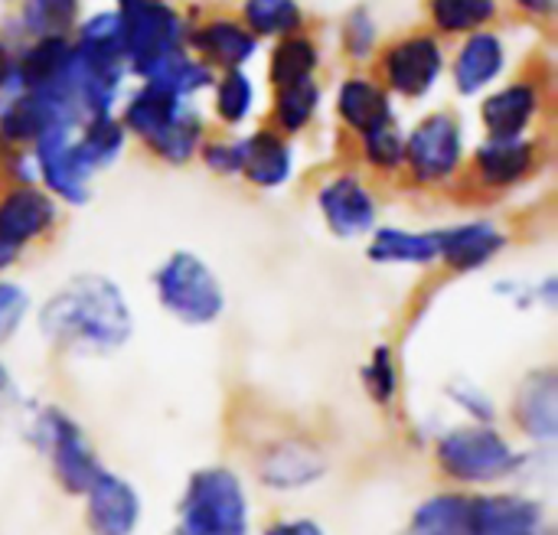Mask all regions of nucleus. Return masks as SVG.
<instances>
[{
	"label": "nucleus",
	"mask_w": 558,
	"mask_h": 535,
	"mask_svg": "<svg viewBox=\"0 0 558 535\" xmlns=\"http://www.w3.org/2000/svg\"><path fill=\"white\" fill-rule=\"evenodd\" d=\"M441 396L451 409H458L461 422H471V425H500L504 422L500 399L484 382H477L471 376H451L441 386Z\"/></svg>",
	"instance_id": "nucleus-32"
},
{
	"label": "nucleus",
	"mask_w": 558,
	"mask_h": 535,
	"mask_svg": "<svg viewBox=\"0 0 558 535\" xmlns=\"http://www.w3.org/2000/svg\"><path fill=\"white\" fill-rule=\"evenodd\" d=\"M242 26L258 36H291L304 26L298 0H242Z\"/></svg>",
	"instance_id": "nucleus-33"
},
{
	"label": "nucleus",
	"mask_w": 558,
	"mask_h": 535,
	"mask_svg": "<svg viewBox=\"0 0 558 535\" xmlns=\"http://www.w3.org/2000/svg\"><path fill=\"white\" fill-rule=\"evenodd\" d=\"M196 160L219 180H239L242 144H239V137H206Z\"/></svg>",
	"instance_id": "nucleus-39"
},
{
	"label": "nucleus",
	"mask_w": 558,
	"mask_h": 535,
	"mask_svg": "<svg viewBox=\"0 0 558 535\" xmlns=\"http://www.w3.org/2000/svg\"><path fill=\"white\" fill-rule=\"evenodd\" d=\"M333 471L330 445L298 425H275L248 445L245 477L268 497H301L327 484Z\"/></svg>",
	"instance_id": "nucleus-4"
},
{
	"label": "nucleus",
	"mask_w": 558,
	"mask_h": 535,
	"mask_svg": "<svg viewBox=\"0 0 558 535\" xmlns=\"http://www.w3.org/2000/svg\"><path fill=\"white\" fill-rule=\"evenodd\" d=\"M78 513L85 535H141L147 500L128 474L105 467L78 497Z\"/></svg>",
	"instance_id": "nucleus-11"
},
{
	"label": "nucleus",
	"mask_w": 558,
	"mask_h": 535,
	"mask_svg": "<svg viewBox=\"0 0 558 535\" xmlns=\"http://www.w3.org/2000/svg\"><path fill=\"white\" fill-rule=\"evenodd\" d=\"M10 72H13V52H10V46L0 39V92H7Z\"/></svg>",
	"instance_id": "nucleus-45"
},
{
	"label": "nucleus",
	"mask_w": 558,
	"mask_h": 535,
	"mask_svg": "<svg viewBox=\"0 0 558 535\" xmlns=\"http://www.w3.org/2000/svg\"><path fill=\"white\" fill-rule=\"evenodd\" d=\"M255 490L242 467L209 461L186 474L170 535H255Z\"/></svg>",
	"instance_id": "nucleus-3"
},
{
	"label": "nucleus",
	"mask_w": 558,
	"mask_h": 535,
	"mask_svg": "<svg viewBox=\"0 0 558 535\" xmlns=\"http://www.w3.org/2000/svg\"><path fill=\"white\" fill-rule=\"evenodd\" d=\"M134 3H141V0H118V10H128V7H134Z\"/></svg>",
	"instance_id": "nucleus-46"
},
{
	"label": "nucleus",
	"mask_w": 558,
	"mask_h": 535,
	"mask_svg": "<svg viewBox=\"0 0 558 535\" xmlns=\"http://www.w3.org/2000/svg\"><path fill=\"white\" fill-rule=\"evenodd\" d=\"M494 297H500L504 304H510L520 314L530 311H556L558 307V275L546 271L539 278H526V275H500L490 284Z\"/></svg>",
	"instance_id": "nucleus-31"
},
{
	"label": "nucleus",
	"mask_w": 558,
	"mask_h": 535,
	"mask_svg": "<svg viewBox=\"0 0 558 535\" xmlns=\"http://www.w3.org/2000/svg\"><path fill=\"white\" fill-rule=\"evenodd\" d=\"M320 111V85L314 78L307 82H298V85H288V88H278L275 92V105H271V124L278 134H284L288 141L304 134L314 118Z\"/></svg>",
	"instance_id": "nucleus-29"
},
{
	"label": "nucleus",
	"mask_w": 558,
	"mask_h": 535,
	"mask_svg": "<svg viewBox=\"0 0 558 535\" xmlns=\"http://www.w3.org/2000/svg\"><path fill=\"white\" fill-rule=\"evenodd\" d=\"M314 209L337 242H366L379 226L383 199L379 190L360 170H333L314 190Z\"/></svg>",
	"instance_id": "nucleus-9"
},
{
	"label": "nucleus",
	"mask_w": 558,
	"mask_h": 535,
	"mask_svg": "<svg viewBox=\"0 0 558 535\" xmlns=\"http://www.w3.org/2000/svg\"><path fill=\"white\" fill-rule=\"evenodd\" d=\"M62 229V206L39 183H0V235L23 255Z\"/></svg>",
	"instance_id": "nucleus-14"
},
{
	"label": "nucleus",
	"mask_w": 558,
	"mask_h": 535,
	"mask_svg": "<svg viewBox=\"0 0 558 535\" xmlns=\"http://www.w3.org/2000/svg\"><path fill=\"white\" fill-rule=\"evenodd\" d=\"M242 144V163H239V180H245L258 193H275L291 183L294 177V147L284 134L275 127H258L245 137Z\"/></svg>",
	"instance_id": "nucleus-20"
},
{
	"label": "nucleus",
	"mask_w": 558,
	"mask_h": 535,
	"mask_svg": "<svg viewBox=\"0 0 558 535\" xmlns=\"http://www.w3.org/2000/svg\"><path fill=\"white\" fill-rule=\"evenodd\" d=\"M504 62H507V49H504V39L497 33H490V29L471 33L464 39L454 65H451L454 88L464 98L481 95L490 82H497V75L504 72Z\"/></svg>",
	"instance_id": "nucleus-25"
},
{
	"label": "nucleus",
	"mask_w": 558,
	"mask_h": 535,
	"mask_svg": "<svg viewBox=\"0 0 558 535\" xmlns=\"http://www.w3.org/2000/svg\"><path fill=\"white\" fill-rule=\"evenodd\" d=\"M43 343L62 360H111L137 333L134 304L124 284L105 271H72L36 307Z\"/></svg>",
	"instance_id": "nucleus-1"
},
{
	"label": "nucleus",
	"mask_w": 558,
	"mask_h": 535,
	"mask_svg": "<svg viewBox=\"0 0 558 535\" xmlns=\"http://www.w3.org/2000/svg\"><path fill=\"white\" fill-rule=\"evenodd\" d=\"M23 258H26V255H23L20 248H13V245L0 235V278H7V275L23 262Z\"/></svg>",
	"instance_id": "nucleus-43"
},
{
	"label": "nucleus",
	"mask_w": 558,
	"mask_h": 535,
	"mask_svg": "<svg viewBox=\"0 0 558 535\" xmlns=\"http://www.w3.org/2000/svg\"><path fill=\"white\" fill-rule=\"evenodd\" d=\"M29 402L23 399V389H20V379H16V373H13V366L3 360V353H0V409H13V412H23Z\"/></svg>",
	"instance_id": "nucleus-42"
},
{
	"label": "nucleus",
	"mask_w": 558,
	"mask_h": 535,
	"mask_svg": "<svg viewBox=\"0 0 558 535\" xmlns=\"http://www.w3.org/2000/svg\"><path fill=\"white\" fill-rule=\"evenodd\" d=\"M517 7L539 20H553V13H556V0H517Z\"/></svg>",
	"instance_id": "nucleus-44"
},
{
	"label": "nucleus",
	"mask_w": 558,
	"mask_h": 535,
	"mask_svg": "<svg viewBox=\"0 0 558 535\" xmlns=\"http://www.w3.org/2000/svg\"><path fill=\"white\" fill-rule=\"evenodd\" d=\"M33 307V294L23 281H16L13 275L0 278V350H7L26 330Z\"/></svg>",
	"instance_id": "nucleus-38"
},
{
	"label": "nucleus",
	"mask_w": 558,
	"mask_h": 535,
	"mask_svg": "<svg viewBox=\"0 0 558 535\" xmlns=\"http://www.w3.org/2000/svg\"><path fill=\"white\" fill-rule=\"evenodd\" d=\"M255 535H330V530L311 513H278L255 526Z\"/></svg>",
	"instance_id": "nucleus-41"
},
{
	"label": "nucleus",
	"mask_w": 558,
	"mask_h": 535,
	"mask_svg": "<svg viewBox=\"0 0 558 535\" xmlns=\"http://www.w3.org/2000/svg\"><path fill=\"white\" fill-rule=\"evenodd\" d=\"M468 167V141L464 124L454 111L441 108L425 114L409 134H405V163L402 180L412 190L438 193L454 190Z\"/></svg>",
	"instance_id": "nucleus-7"
},
{
	"label": "nucleus",
	"mask_w": 558,
	"mask_h": 535,
	"mask_svg": "<svg viewBox=\"0 0 558 535\" xmlns=\"http://www.w3.org/2000/svg\"><path fill=\"white\" fill-rule=\"evenodd\" d=\"M468 535H553L549 503L523 487L471 494Z\"/></svg>",
	"instance_id": "nucleus-13"
},
{
	"label": "nucleus",
	"mask_w": 558,
	"mask_h": 535,
	"mask_svg": "<svg viewBox=\"0 0 558 535\" xmlns=\"http://www.w3.org/2000/svg\"><path fill=\"white\" fill-rule=\"evenodd\" d=\"M150 294L160 314L186 330H213L229 314V288L222 275L193 248H173L154 265Z\"/></svg>",
	"instance_id": "nucleus-6"
},
{
	"label": "nucleus",
	"mask_w": 558,
	"mask_h": 535,
	"mask_svg": "<svg viewBox=\"0 0 558 535\" xmlns=\"http://www.w3.org/2000/svg\"><path fill=\"white\" fill-rule=\"evenodd\" d=\"M360 386L373 409L379 412L399 409L402 392H405V373H402L399 350L389 340H379L369 346L366 360L360 363Z\"/></svg>",
	"instance_id": "nucleus-27"
},
{
	"label": "nucleus",
	"mask_w": 558,
	"mask_h": 535,
	"mask_svg": "<svg viewBox=\"0 0 558 535\" xmlns=\"http://www.w3.org/2000/svg\"><path fill=\"white\" fill-rule=\"evenodd\" d=\"M360 163L366 173L376 180H402V163H405V131L389 121L383 127H373L356 137Z\"/></svg>",
	"instance_id": "nucleus-28"
},
{
	"label": "nucleus",
	"mask_w": 558,
	"mask_h": 535,
	"mask_svg": "<svg viewBox=\"0 0 558 535\" xmlns=\"http://www.w3.org/2000/svg\"><path fill=\"white\" fill-rule=\"evenodd\" d=\"M363 258L373 268H412L435 271L438 268V239L435 229H409V226H376L366 235Z\"/></svg>",
	"instance_id": "nucleus-19"
},
{
	"label": "nucleus",
	"mask_w": 558,
	"mask_h": 535,
	"mask_svg": "<svg viewBox=\"0 0 558 535\" xmlns=\"http://www.w3.org/2000/svg\"><path fill=\"white\" fill-rule=\"evenodd\" d=\"M186 42L203 56V62L209 69H222V72L242 69L258 49V39L232 16H216V20L190 29Z\"/></svg>",
	"instance_id": "nucleus-21"
},
{
	"label": "nucleus",
	"mask_w": 558,
	"mask_h": 535,
	"mask_svg": "<svg viewBox=\"0 0 558 535\" xmlns=\"http://www.w3.org/2000/svg\"><path fill=\"white\" fill-rule=\"evenodd\" d=\"M441 69H445L441 39L425 29L396 39L392 46H386V52L379 59L383 88L389 95H402L409 101L425 98L438 85Z\"/></svg>",
	"instance_id": "nucleus-15"
},
{
	"label": "nucleus",
	"mask_w": 558,
	"mask_h": 535,
	"mask_svg": "<svg viewBox=\"0 0 558 535\" xmlns=\"http://www.w3.org/2000/svg\"><path fill=\"white\" fill-rule=\"evenodd\" d=\"M183 111H186V101L180 95L160 85H144L128 98L118 121L124 124L128 137H134L141 147H150Z\"/></svg>",
	"instance_id": "nucleus-23"
},
{
	"label": "nucleus",
	"mask_w": 558,
	"mask_h": 535,
	"mask_svg": "<svg viewBox=\"0 0 558 535\" xmlns=\"http://www.w3.org/2000/svg\"><path fill=\"white\" fill-rule=\"evenodd\" d=\"M75 127H52L46 131L33 147V163H36V183L62 206V209H82L92 199V180L88 170L78 163L75 147H72Z\"/></svg>",
	"instance_id": "nucleus-16"
},
{
	"label": "nucleus",
	"mask_w": 558,
	"mask_h": 535,
	"mask_svg": "<svg viewBox=\"0 0 558 535\" xmlns=\"http://www.w3.org/2000/svg\"><path fill=\"white\" fill-rule=\"evenodd\" d=\"M317 65H320L317 42L311 36H304V33H291L275 46L271 62H268V78H271V85L278 92V88L314 78Z\"/></svg>",
	"instance_id": "nucleus-30"
},
{
	"label": "nucleus",
	"mask_w": 558,
	"mask_h": 535,
	"mask_svg": "<svg viewBox=\"0 0 558 535\" xmlns=\"http://www.w3.org/2000/svg\"><path fill=\"white\" fill-rule=\"evenodd\" d=\"M75 49H82L88 56H98V59L128 62L124 59V20H121V10L95 13L88 23H82Z\"/></svg>",
	"instance_id": "nucleus-34"
},
{
	"label": "nucleus",
	"mask_w": 558,
	"mask_h": 535,
	"mask_svg": "<svg viewBox=\"0 0 558 535\" xmlns=\"http://www.w3.org/2000/svg\"><path fill=\"white\" fill-rule=\"evenodd\" d=\"M546 163V147L539 137L497 141L484 137L471 154L464 177L454 190L471 193L474 199H497L526 186Z\"/></svg>",
	"instance_id": "nucleus-8"
},
{
	"label": "nucleus",
	"mask_w": 558,
	"mask_h": 535,
	"mask_svg": "<svg viewBox=\"0 0 558 535\" xmlns=\"http://www.w3.org/2000/svg\"><path fill=\"white\" fill-rule=\"evenodd\" d=\"M428 13L441 33H477L497 16V0H428Z\"/></svg>",
	"instance_id": "nucleus-35"
},
{
	"label": "nucleus",
	"mask_w": 558,
	"mask_h": 535,
	"mask_svg": "<svg viewBox=\"0 0 558 535\" xmlns=\"http://www.w3.org/2000/svg\"><path fill=\"white\" fill-rule=\"evenodd\" d=\"M23 415L26 448L46 461L56 490L69 500H78L92 487V481L108 467L88 428L59 402H29Z\"/></svg>",
	"instance_id": "nucleus-5"
},
{
	"label": "nucleus",
	"mask_w": 558,
	"mask_h": 535,
	"mask_svg": "<svg viewBox=\"0 0 558 535\" xmlns=\"http://www.w3.org/2000/svg\"><path fill=\"white\" fill-rule=\"evenodd\" d=\"M167 535H170V533H167Z\"/></svg>",
	"instance_id": "nucleus-47"
},
{
	"label": "nucleus",
	"mask_w": 558,
	"mask_h": 535,
	"mask_svg": "<svg viewBox=\"0 0 558 535\" xmlns=\"http://www.w3.org/2000/svg\"><path fill=\"white\" fill-rule=\"evenodd\" d=\"M471 494L454 487H438L418 497L396 535H468Z\"/></svg>",
	"instance_id": "nucleus-24"
},
{
	"label": "nucleus",
	"mask_w": 558,
	"mask_h": 535,
	"mask_svg": "<svg viewBox=\"0 0 558 535\" xmlns=\"http://www.w3.org/2000/svg\"><path fill=\"white\" fill-rule=\"evenodd\" d=\"M435 239H438V268L454 278H468L494 268L513 245V232L494 216L438 226Z\"/></svg>",
	"instance_id": "nucleus-12"
},
{
	"label": "nucleus",
	"mask_w": 558,
	"mask_h": 535,
	"mask_svg": "<svg viewBox=\"0 0 558 535\" xmlns=\"http://www.w3.org/2000/svg\"><path fill=\"white\" fill-rule=\"evenodd\" d=\"M543 101L546 92L536 78H517L507 88L487 95L481 101V124L487 137L497 141H517V137H530L533 124L543 114Z\"/></svg>",
	"instance_id": "nucleus-18"
},
{
	"label": "nucleus",
	"mask_w": 558,
	"mask_h": 535,
	"mask_svg": "<svg viewBox=\"0 0 558 535\" xmlns=\"http://www.w3.org/2000/svg\"><path fill=\"white\" fill-rule=\"evenodd\" d=\"M510 435L530 451H556L558 445V369L553 363L530 366L504 409Z\"/></svg>",
	"instance_id": "nucleus-10"
},
{
	"label": "nucleus",
	"mask_w": 558,
	"mask_h": 535,
	"mask_svg": "<svg viewBox=\"0 0 558 535\" xmlns=\"http://www.w3.org/2000/svg\"><path fill=\"white\" fill-rule=\"evenodd\" d=\"M428 458L445 487L481 494L526 484L530 474L536 477L543 464L556 461V451H530L504 425L454 422L432 435Z\"/></svg>",
	"instance_id": "nucleus-2"
},
{
	"label": "nucleus",
	"mask_w": 558,
	"mask_h": 535,
	"mask_svg": "<svg viewBox=\"0 0 558 535\" xmlns=\"http://www.w3.org/2000/svg\"><path fill=\"white\" fill-rule=\"evenodd\" d=\"M216 98H213V111L216 118L226 124V127H239L248 121L252 114V105H255V88H252V78L242 72V69H232V72H222L216 82Z\"/></svg>",
	"instance_id": "nucleus-36"
},
{
	"label": "nucleus",
	"mask_w": 558,
	"mask_h": 535,
	"mask_svg": "<svg viewBox=\"0 0 558 535\" xmlns=\"http://www.w3.org/2000/svg\"><path fill=\"white\" fill-rule=\"evenodd\" d=\"M121 20H124L128 65H137L154 56L186 46V20L167 0H141L121 10Z\"/></svg>",
	"instance_id": "nucleus-17"
},
{
	"label": "nucleus",
	"mask_w": 558,
	"mask_h": 535,
	"mask_svg": "<svg viewBox=\"0 0 558 535\" xmlns=\"http://www.w3.org/2000/svg\"><path fill=\"white\" fill-rule=\"evenodd\" d=\"M337 118L353 137H360L373 127L396 121V111H392V98L379 78L350 75L337 88Z\"/></svg>",
	"instance_id": "nucleus-22"
},
{
	"label": "nucleus",
	"mask_w": 558,
	"mask_h": 535,
	"mask_svg": "<svg viewBox=\"0 0 558 535\" xmlns=\"http://www.w3.org/2000/svg\"><path fill=\"white\" fill-rule=\"evenodd\" d=\"M72 147H75V157L78 163L88 170V177H98L101 170L114 167L128 147V131L124 124L111 114H95V118H85L75 134H72Z\"/></svg>",
	"instance_id": "nucleus-26"
},
{
	"label": "nucleus",
	"mask_w": 558,
	"mask_h": 535,
	"mask_svg": "<svg viewBox=\"0 0 558 535\" xmlns=\"http://www.w3.org/2000/svg\"><path fill=\"white\" fill-rule=\"evenodd\" d=\"M20 20L23 29L36 39L65 36L78 20V0H23Z\"/></svg>",
	"instance_id": "nucleus-37"
},
{
	"label": "nucleus",
	"mask_w": 558,
	"mask_h": 535,
	"mask_svg": "<svg viewBox=\"0 0 558 535\" xmlns=\"http://www.w3.org/2000/svg\"><path fill=\"white\" fill-rule=\"evenodd\" d=\"M343 49L350 59H366L376 49V23L366 7H353L343 20Z\"/></svg>",
	"instance_id": "nucleus-40"
}]
</instances>
